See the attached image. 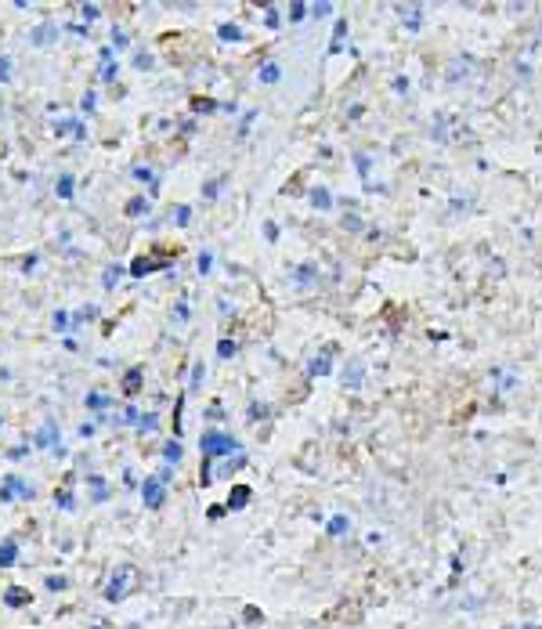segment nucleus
<instances>
[{"label": "nucleus", "instance_id": "1a4fd4ad", "mask_svg": "<svg viewBox=\"0 0 542 629\" xmlns=\"http://www.w3.org/2000/svg\"><path fill=\"white\" fill-rule=\"evenodd\" d=\"M221 36H224V40H239L242 33L235 30V25H221Z\"/></svg>", "mask_w": 542, "mask_h": 629}, {"label": "nucleus", "instance_id": "ddd939ff", "mask_svg": "<svg viewBox=\"0 0 542 629\" xmlns=\"http://www.w3.org/2000/svg\"><path fill=\"white\" fill-rule=\"evenodd\" d=\"M58 189H62V195H73V192H69V189H73V178H62Z\"/></svg>", "mask_w": 542, "mask_h": 629}, {"label": "nucleus", "instance_id": "39448f33", "mask_svg": "<svg viewBox=\"0 0 542 629\" xmlns=\"http://www.w3.org/2000/svg\"><path fill=\"white\" fill-rule=\"evenodd\" d=\"M261 80H264V83H275V80H279V65H264V69H261Z\"/></svg>", "mask_w": 542, "mask_h": 629}, {"label": "nucleus", "instance_id": "9d476101", "mask_svg": "<svg viewBox=\"0 0 542 629\" xmlns=\"http://www.w3.org/2000/svg\"><path fill=\"white\" fill-rule=\"evenodd\" d=\"M344 528H347V521H344V518H336V521L329 524V532H333V535H340V532H344Z\"/></svg>", "mask_w": 542, "mask_h": 629}, {"label": "nucleus", "instance_id": "6e6552de", "mask_svg": "<svg viewBox=\"0 0 542 629\" xmlns=\"http://www.w3.org/2000/svg\"><path fill=\"white\" fill-rule=\"evenodd\" d=\"M246 499H250V492H246V489H239V492H235L232 499H228V503H232V507H242V503H246Z\"/></svg>", "mask_w": 542, "mask_h": 629}, {"label": "nucleus", "instance_id": "f257e3e1", "mask_svg": "<svg viewBox=\"0 0 542 629\" xmlns=\"http://www.w3.org/2000/svg\"><path fill=\"white\" fill-rule=\"evenodd\" d=\"M199 445H203V452H206V456H224V452H235V449H239V441H235L232 434H217V431H206V434H203V441H199Z\"/></svg>", "mask_w": 542, "mask_h": 629}, {"label": "nucleus", "instance_id": "f8f14e48", "mask_svg": "<svg viewBox=\"0 0 542 629\" xmlns=\"http://www.w3.org/2000/svg\"><path fill=\"white\" fill-rule=\"evenodd\" d=\"M217 351H221V359H228V354H235V344H228V340H224V344H221Z\"/></svg>", "mask_w": 542, "mask_h": 629}, {"label": "nucleus", "instance_id": "423d86ee", "mask_svg": "<svg viewBox=\"0 0 542 629\" xmlns=\"http://www.w3.org/2000/svg\"><path fill=\"white\" fill-rule=\"evenodd\" d=\"M311 373H318V376L329 373V359H315V362H311Z\"/></svg>", "mask_w": 542, "mask_h": 629}, {"label": "nucleus", "instance_id": "f03ea898", "mask_svg": "<svg viewBox=\"0 0 542 629\" xmlns=\"http://www.w3.org/2000/svg\"><path fill=\"white\" fill-rule=\"evenodd\" d=\"M141 495H145V507H149V510H155V507L163 503V481H160V478L145 481V489H141Z\"/></svg>", "mask_w": 542, "mask_h": 629}, {"label": "nucleus", "instance_id": "9b49d317", "mask_svg": "<svg viewBox=\"0 0 542 629\" xmlns=\"http://www.w3.org/2000/svg\"><path fill=\"white\" fill-rule=\"evenodd\" d=\"M22 600H25L22 590H11V593H8V604H22Z\"/></svg>", "mask_w": 542, "mask_h": 629}, {"label": "nucleus", "instance_id": "7ed1b4c3", "mask_svg": "<svg viewBox=\"0 0 542 629\" xmlns=\"http://www.w3.org/2000/svg\"><path fill=\"white\" fill-rule=\"evenodd\" d=\"M15 495H33V489L22 484V478H8L4 489H0V499H15Z\"/></svg>", "mask_w": 542, "mask_h": 629}, {"label": "nucleus", "instance_id": "20e7f679", "mask_svg": "<svg viewBox=\"0 0 542 629\" xmlns=\"http://www.w3.org/2000/svg\"><path fill=\"white\" fill-rule=\"evenodd\" d=\"M15 561V542H4V550H0V564H11Z\"/></svg>", "mask_w": 542, "mask_h": 629}, {"label": "nucleus", "instance_id": "0eeeda50", "mask_svg": "<svg viewBox=\"0 0 542 629\" xmlns=\"http://www.w3.org/2000/svg\"><path fill=\"white\" fill-rule=\"evenodd\" d=\"M166 460H170V463L181 460V445H177V441H170V445H166Z\"/></svg>", "mask_w": 542, "mask_h": 629}, {"label": "nucleus", "instance_id": "4468645a", "mask_svg": "<svg viewBox=\"0 0 542 629\" xmlns=\"http://www.w3.org/2000/svg\"><path fill=\"white\" fill-rule=\"evenodd\" d=\"M315 206H329V195H325V192H315Z\"/></svg>", "mask_w": 542, "mask_h": 629}]
</instances>
